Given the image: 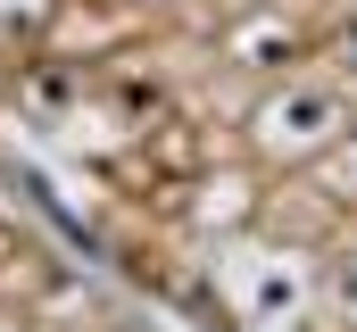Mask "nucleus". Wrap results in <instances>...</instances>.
Instances as JSON below:
<instances>
[{"label":"nucleus","instance_id":"obj_1","mask_svg":"<svg viewBox=\"0 0 357 332\" xmlns=\"http://www.w3.org/2000/svg\"><path fill=\"white\" fill-rule=\"evenodd\" d=\"M341 33H349V50H357V17H349V25H341Z\"/></svg>","mask_w":357,"mask_h":332}]
</instances>
